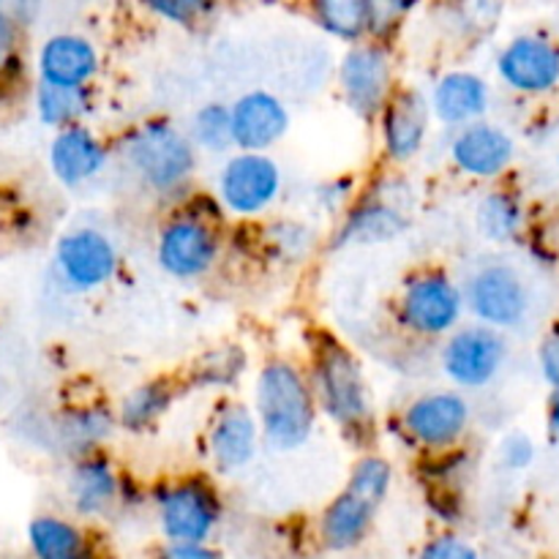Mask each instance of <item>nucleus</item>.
Here are the masks:
<instances>
[{
    "label": "nucleus",
    "mask_w": 559,
    "mask_h": 559,
    "mask_svg": "<svg viewBox=\"0 0 559 559\" xmlns=\"http://www.w3.org/2000/svg\"><path fill=\"white\" fill-rule=\"evenodd\" d=\"M304 369L320 418L358 451L374 448L380 440V413L364 358L331 328H311L306 333Z\"/></svg>",
    "instance_id": "nucleus-1"
},
{
    "label": "nucleus",
    "mask_w": 559,
    "mask_h": 559,
    "mask_svg": "<svg viewBox=\"0 0 559 559\" xmlns=\"http://www.w3.org/2000/svg\"><path fill=\"white\" fill-rule=\"evenodd\" d=\"M251 409L257 415L262 448L278 456L304 451L320 429V409L304 364L271 355L251 377Z\"/></svg>",
    "instance_id": "nucleus-2"
},
{
    "label": "nucleus",
    "mask_w": 559,
    "mask_h": 559,
    "mask_svg": "<svg viewBox=\"0 0 559 559\" xmlns=\"http://www.w3.org/2000/svg\"><path fill=\"white\" fill-rule=\"evenodd\" d=\"M115 158L142 191L167 202L183 200L200 169V153L189 134L167 115L129 126L115 142Z\"/></svg>",
    "instance_id": "nucleus-3"
},
{
    "label": "nucleus",
    "mask_w": 559,
    "mask_h": 559,
    "mask_svg": "<svg viewBox=\"0 0 559 559\" xmlns=\"http://www.w3.org/2000/svg\"><path fill=\"white\" fill-rule=\"evenodd\" d=\"M467 320L462 282L440 265L404 273L393 298V325L418 344H440Z\"/></svg>",
    "instance_id": "nucleus-4"
},
{
    "label": "nucleus",
    "mask_w": 559,
    "mask_h": 559,
    "mask_svg": "<svg viewBox=\"0 0 559 559\" xmlns=\"http://www.w3.org/2000/svg\"><path fill=\"white\" fill-rule=\"evenodd\" d=\"M224 222L197 213L189 205L175 211L158 224L153 257L158 271L178 284H197L213 276L224 260Z\"/></svg>",
    "instance_id": "nucleus-5"
},
{
    "label": "nucleus",
    "mask_w": 559,
    "mask_h": 559,
    "mask_svg": "<svg viewBox=\"0 0 559 559\" xmlns=\"http://www.w3.org/2000/svg\"><path fill=\"white\" fill-rule=\"evenodd\" d=\"M473 402L456 388H431L409 399L385 424V431L418 456L453 451L473 431Z\"/></svg>",
    "instance_id": "nucleus-6"
},
{
    "label": "nucleus",
    "mask_w": 559,
    "mask_h": 559,
    "mask_svg": "<svg viewBox=\"0 0 559 559\" xmlns=\"http://www.w3.org/2000/svg\"><path fill=\"white\" fill-rule=\"evenodd\" d=\"M213 197L227 218H235L238 224H257L282 202V162L273 153H227L213 178Z\"/></svg>",
    "instance_id": "nucleus-7"
},
{
    "label": "nucleus",
    "mask_w": 559,
    "mask_h": 559,
    "mask_svg": "<svg viewBox=\"0 0 559 559\" xmlns=\"http://www.w3.org/2000/svg\"><path fill=\"white\" fill-rule=\"evenodd\" d=\"M338 98L360 120L374 126L377 115L385 107L402 82H399L396 44L364 38L344 47L333 69Z\"/></svg>",
    "instance_id": "nucleus-8"
},
{
    "label": "nucleus",
    "mask_w": 559,
    "mask_h": 559,
    "mask_svg": "<svg viewBox=\"0 0 559 559\" xmlns=\"http://www.w3.org/2000/svg\"><path fill=\"white\" fill-rule=\"evenodd\" d=\"M413 227L409 197H399L391 175L366 186L355 194L347 211L336 218V229L328 238V251L377 249L402 240Z\"/></svg>",
    "instance_id": "nucleus-9"
},
{
    "label": "nucleus",
    "mask_w": 559,
    "mask_h": 559,
    "mask_svg": "<svg viewBox=\"0 0 559 559\" xmlns=\"http://www.w3.org/2000/svg\"><path fill=\"white\" fill-rule=\"evenodd\" d=\"M158 527L167 540L202 544L211 540L224 516L222 491L205 473L167 478L153 489Z\"/></svg>",
    "instance_id": "nucleus-10"
},
{
    "label": "nucleus",
    "mask_w": 559,
    "mask_h": 559,
    "mask_svg": "<svg viewBox=\"0 0 559 559\" xmlns=\"http://www.w3.org/2000/svg\"><path fill=\"white\" fill-rule=\"evenodd\" d=\"M118 243L96 224H74L52 243V276L69 295H93L120 276Z\"/></svg>",
    "instance_id": "nucleus-11"
},
{
    "label": "nucleus",
    "mask_w": 559,
    "mask_h": 559,
    "mask_svg": "<svg viewBox=\"0 0 559 559\" xmlns=\"http://www.w3.org/2000/svg\"><path fill=\"white\" fill-rule=\"evenodd\" d=\"M508 360V342L502 331L480 322H462L440 342L437 366L451 388L475 393L489 388L500 377Z\"/></svg>",
    "instance_id": "nucleus-12"
},
{
    "label": "nucleus",
    "mask_w": 559,
    "mask_h": 559,
    "mask_svg": "<svg viewBox=\"0 0 559 559\" xmlns=\"http://www.w3.org/2000/svg\"><path fill=\"white\" fill-rule=\"evenodd\" d=\"M200 442L211 469L222 478H233L249 469L262 448L260 424L251 404L238 396H218Z\"/></svg>",
    "instance_id": "nucleus-13"
},
{
    "label": "nucleus",
    "mask_w": 559,
    "mask_h": 559,
    "mask_svg": "<svg viewBox=\"0 0 559 559\" xmlns=\"http://www.w3.org/2000/svg\"><path fill=\"white\" fill-rule=\"evenodd\" d=\"M380 158L385 167L402 169L418 162L435 134L429 96L418 85H399L374 120Z\"/></svg>",
    "instance_id": "nucleus-14"
},
{
    "label": "nucleus",
    "mask_w": 559,
    "mask_h": 559,
    "mask_svg": "<svg viewBox=\"0 0 559 559\" xmlns=\"http://www.w3.org/2000/svg\"><path fill=\"white\" fill-rule=\"evenodd\" d=\"M467 317L495 331H511L524 322L530 311V289L522 273L508 262H489L475 267L462 282Z\"/></svg>",
    "instance_id": "nucleus-15"
},
{
    "label": "nucleus",
    "mask_w": 559,
    "mask_h": 559,
    "mask_svg": "<svg viewBox=\"0 0 559 559\" xmlns=\"http://www.w3.org/2000/svg\"><path fill=\"white\" fill-rule=\"evenodd\" d=\"M445 153L456 175L478 183H495L506 178L516 162V140L500 123L484 118L448 131Z\"/></svg>",
    "instance_id": "nucleus-16"
},
{
    "label": "nucleus",
    "mask_w": 559,
    "mask_h": 559,
    "mask_svg": "<svg viewBox=\"0 0 559 559\" xmlns=\"http://www.w3.org/2000/svg\"><path fill=\"white\" fill-rule=\"evenodd\" d=\"M115 162V145L93 126L76 123L52 131L47 167L55 183L66 191H82L98 183Z\"/></svg>",
    "instance_id": "nucleus-17"
},
{
    "label": "nucleus",
    "mask_w": 559,
    "mask_h": 559,
    "mask_svg": "<svg viewBox=\"0 0 559 559\" xmlns=\"http://www.w3.org/2000/svg\"><path fill=\"white\" fill-rule=\"evenodd\" d=\"M235 151L273 153L293 129V109L271 87H249L229 102Z\"/></svg>",
    "instance_id": "nucleus-18"
},
{
    "label": "nucleus",
    "mask_w": 559,
    "mask_h": 559,
    "mask_svg": "<svg viewBox=\"0 0 559 559\" xmlns=\"http://www.w3.org/2000/svg\"><path fill=\"white\" fill-rule=\"evenodd\" d=\"M495 74L519 96H546L559 85V47L540 33H519L497 52Z\"/></svg>",
    "instance_id": "nucleus-19"
},
{
    "label": "nucleus",
    "mask_w": 559,
    "mask_h": 559,
    "mask_svg": "<svg viewBox=\"0 0 559 559\" xmlns=\"http://www.w3.org/2000/svg\"><path fill=\"white\" fill-rule=\"evenodd\" d=\"M104 69V55L98 44L82 31H55L38 41L33 55L36 82L63 87L96 85Z\"/></svg>",
    "instance_id": "nucleus-20"
},
{
    "label": "nucleus",
    "mask_w": 559,
    "mask_h": 559,
    "mask_svg": "<svg viewBox=\"0 0 559 559\" xmlns=\"http://www.w3.org/2000/svg\"><path fill=\"white\" fill-rule=\"evenodd\" d=\"M426 96H429L435 126L445 131L484 120L491 109L489 80L469 69H448L437 74Z\"/></svg>",
    "instance_id": "nucleus-21"
},
{
    "label": "nucleus",
    "mask_w": 559,
    "mask_h": 559,
    "mask_svg": "<svg viewBox=\"0 0 559 559\" xmlns=\"http://www.w3.org/2000/svg\"><path fill=\"white\" fill-rule=\"evenodd\" d=\"M123 475L107 448L71 459L69 500L76 516L102 519L123 500Z\"/></svg>",
    "instance_id": "nucleus-22"
},
{
    "label": "nucleus",
    "mask_w": 559,
    "mask_h": 559,
    "mask_svg": "<svg viewBox=\"0 0 559 559\" xmlns=\"http://www.w3.org/2000/svg\"><path fill=\"white\" fill-rule=\"evenodd\" d=\"M115 435H118L115 407H109L107 402H98V399L66 404L52 420L55 445L69 459L102 451L112 442Z\"/></svg>",
    "instance_id": "nucleus-23"
},
{
    "label": "nucleus",
    "mask_w": 559,
    "mask_h": 559,
    "mask_svg": "<svg viewBox=\"0 0 559 559\" xmlns=\"http://www.w3.org/2000/svg\"><path fill=\"white\" fill-rule=\"evenodd\" d=\"M251 374V353L238 342H222L197 355L183 374L178 377L180 388L191 393H213V396H233Z\"/></svg>",
    "instance_id": "nucleus-24"
},
{
    "label": "nucleus",
    "mask_w": 559,
    "mask_h": 559,
    "mask_svg": "<svg viewBox=\"0 0 559 559\" xmlns=\"http://www.w3.org/2000/svg\"><path fill=\"white\" fill-rule=\"evenodd\" d=\"M178 377H147L136 382L120 396L115 404V418H118V431L129 437H145L162 426V420L173 413L175 402L180 396Z\"/></svg>",
    "instance_id": "nucleus-25"
},
{
    "label": "nucleus",
    "mask_w": 559,
    "mask_h": 559,
    "mask_svg": "<svg viewBox=\"0 0 559 559\" xmlns=\"http://www.w3.org/2000/svg\"><path fill=\"white\" fill-rule=\"evenodd\" d=\"M508 0H431L429 20L453 44H484L500 27Z\"/></svg>",
    "instance_id": "nucleus-26"
},
{
    "label": "nucleus",
    "mask_w": 559,
    "mask_h": 559,
    "mask_svg": "<svg viewBox=\"0 0 559 559\" xmlns=\"http://www.w3.org/2000/svg\"><path fill=\"white\" fill-rule=\"evenodd\" d=\"M374 519L377 508L355 497L353 491L342 489L322 508L320 519H317V535L328 551H353L369 538Z\"/></svg>",
    "instance_id": "nucleus-27"
},
{
    "label": "nucleus",
    "mask_w": 559,
    "mask_h": 559,
    "mask_svg": "<svg viewBox=\"0 0 559 559\" xmlns=\"http://www.w3.org/2000/svg\"><path fill=\"white\" fill-rule=\"evenodd\" d=\"M27 544L36 559H102L85 527L55 513H41L27 524Z\"/></svg>",
    "instance_id": "nucleus-28"
},
{
    "label": "nucleus",
    "mask_w": 559,
    "mask_h": 559,
    "mask_svg": "<svg viewBox=\"0 0 559 559\" xmlns=\"http://www.w3.org/2000/svg\"><path fill=\"white\" fill-rule=\"evenodd\" d=\"M260 246L262 254L278 267H298L320 251L322 238L304 218L278 216L260 227Z\"/></svg>",
    "instance_id": "nucleus-29"
},
{
    "label": "nucleus",
    "mask_w": 559,
    "mask_h": 559,
    "mask_svg": "<svg viewBox=\"0 0 559 559\" xmlns=\"http://www.w3.org/2000/svg\"><path fill=\"white\" fill-rule=\"evenodd\" d=\"M96 109V85L91 87H63L36 82L33 85V112L38 123L49 131L66 129V126L87 123Z\"/></svg>",
    "instance_id": "nucleus-30"
},
{
    "label": "nucleus",
    "mask_w": 559,
    "mask_h": 559,
    "mask_svg": "<svg viewBox=\"0 0 559 559\" xmlns=\"http://www.w3.org/2000/svg\"><path fill=\"white\" fill-rule=\"evenodd\" d=\"M371 0H306V16L331 41L347 44L369 38Z\"/></svg>",
    "instance_id": "nucleus-31"
},
{
    "label": "nucleus",
    "mask_w": 559,
    "mask_h": 559,
    "mask_svg": "<svg viewBox=\"0 0 559 559\" xmlns=\"http://www.w3.org/2000/svg\"><path fill=\"white\" fill-rule=\"evenodd\" d=\"M524 227V205L513 191L489 189L475 205V229L489 243H511Z\"/></svg>",
    "instance_id": "nucleus-32"
},
{
    "label": "nucleus",
    "mask_w": 559,
    "mask_h": 559,
    "mask_svg": "<svg viewBox=\"0 0 559 559\" xmlns=\"http://www.w3.org/2000/svg\"><path fill=\"white\" fill-rule=\"evenodd\" d=\"M183 129L200 156L224 158L227 153L235 151L233 123H229V102H222V98L202 102L189 115V123Z\"/></svg>",
    "instance_id": "nucleus-33"
},
{
    "label": "nucleus",
    "mask_w": 559,
    "mask_h": 559,
    "mask_svg": "<svg viewBox=\"0 0 559 559\" xmlns=\"http://www.w3.org/2000/svg\"><path fill=\"white\" fill-rule=\"evenodd\" d=\"M393 480H396V467H393L391 459L369 448V451H360V456L353 462L344 489L353 491L355 497H360V500H366L371 508L380 511L388 497H391Z\"/></svg>",
    "instance_id": "nucleus-34"
},
{
    "label": "nucleus",
    "mask_w": 559,
    "mask_h": 559,
    "mask_svg": "<svg viewBox=\"0 0 559 559\" xmlns=\"http://www.w3.org/2000/svg\"><path fill=\"white\" fill-rule=\"evenodd\" d=\"M227 0H136L142 11L153 20L178 31H200L222 14Z\"/></svg>",
    "instance_id": "nucleus-35"
},
{
    "label": "nucleus",
    "mask_w": 559,
    "mask_h": 559,
    "mask_svg": "<svg viewBox=\"0 0 559 559\" xmlns=\"http://www.w3.org/2000/svg\"><path fill=\"white\" fill-rule=\"evenodd\" d=\"M420 5H424V0H371L369 38L396 44Z\"/></svg>",
    "instance_id": "nucleus-36"
},
{
    "label": "nucleus",
    "mask_w": 559,
    "mask_h": 559,
    "mask_svg": "<svg viewBox=\"0 0 559 559\" xmlns=\"http://www.w3.org/2000/svg\"><path fill=\"white\" fill-rule=\"evenodd\" d=\"M358 191V180L353 175H336V178H328L317 186L314 205L325 211L331 218H338L347 211V205L355 200Z\"/></svg>",
    "instance_id": "nucleus-37"
},
{
    "label": "nucleus",
    "mask_w": 559,
    "mask_h": 559,
    "mask_svg": "<svg viewBox=\"0 0 559 559\" xmlns=\"http://www.w3.org/2000/svg\"><path fill=\"white\" fill-rule=\"evenodd\" d=\"M22 44H25V33L16 31L11 22L0 20V85L3 82H14L16 74L22 71Z\"/></svg>",
    "instance_id": "nucleus-38"
},
{
    "label": "nucleus",
    "mask_w": 559,
    "mask_h": 559,
    "mask_svg": "<svg viewBox=\"0 0 559 559\" xmlns=\"http://www.w3.org/2000/svg\"><path fill=\"white\" fill-rule=\"evenodd\" d=\"M418 559H478V551L462 535L440 533L426 540Z\"/></svg>",
    "instance_id": "nucleus-39"
},
{
    "label": "nucleus",
    "mask_w": 559,
    "mask_h": 559,
    "mask_svg": "<svg viewBox=\"0 0 559 559\" xmlns=\"http://www.w3.org/2000/svg\"><path fill=\"white\" fill-rule=\"evenodd\" d=\"M426 502H429V511L440 522L456 524L462 519L464 497L462 489H456V486H426Z\"/></svg>",
    "instance_id": "nucleus-40"
},
{
    "label": "nucleus",
    "mask_w": 559,
    "mask_h": 559,
    "mask_svg": "<svg viewBox=\"0 0 559 559\" xmlns=\"http://www.w3.org/2000/svg\"><path fill=\"white\" fill-rule=\"evenodd\" d=\"M44 11H47V0H0V20L11 22L25 36L41 22Z\"/></svg>",
    "instance_id": "nucleus-41"
},
{
    "label": "nucleus",
    "mask_w": 559,
    "mask_h": 559,
    "mask_svg": "<svg viewBox=\"0 0 559 559\" xmlns=\"http://www.w3.org/2000/svg\"><path fill=\"white\" fill-rule=\"evenodd\" d=\"M535 462V442L524 431H511L500 442V464L511 473H522Z\"/></svg>",
    "instance_id": "nucleus-42"
},
{
    "label": "nucleus",
    "mask_w": 559,
    "mask_h": 559,
    "mask_svg": "<svg viewBox=\"0 0 559 559\" xmlns=\"http://www.w3.org/2000/svg\"><path fill=\"white\" fill-rule=\"evenodd\" d=\"M538 369L551 393H559V325L549 328L538 344Z\"/></svg>",
    "instance_id": "nucleus-43"
},
{
    "label": "nucleus",
    "mask_w": 559,
    "mask_h": 559,
    "mask_svg": "<svg viewBox=\"0 0 559 559\" xmlns=\"http://www.w3.org/2000/svg\"><path fill=\"white\" fill-rule=\"evenodd\" d=\"M156 559H224L216 546L207 540L202 544H180V540H167L162 549L156 551Z\"/></svg>",
    "instance_id": "nucleus-44"
},
{
    "label": "nucleus",
    "mask_w": 559,
    "mask_h": 559,
    "mask_svg": "<svg viewBox=\"0 0 559 559\" xmlns=\"http://www.w3.org/2000/svg\"><path fill=\"white\" fill-rule=\"evenodd\" d=\"M546 437L551 445L559 448V393H551L546 404Z\"/></svg>",
    "instance_id": "nucleus-45"
},
{
    "label": "nucleus",
    "mask_w": 559,
    "mask_h": 559,
    "mask_svg": "<svg viewBox=\"0 0 559 559\" xmlns=\"http://www.w3.org/2000/svg\"><path fill=\"white\" fill-rule=\"evenodd\" d=\"M5 216H9V202H5V197H3V191H0V227H3V222H5Z\"/></svg>",
    "instance_id": "nucleus-46"
},
{
    "label": "nucleus",
    "mask_w": 559,
    "mask_h": 559,
    "mask_svg": "<svg viewBox=\"0 0 559 559\" xmlns=\"http://www.w3.org/2000/svg\"><path fill=\"white\" fill-rule=\"evenodd\" d=\"M254 3H262V5H271V3H276V0H254Z\"/></svg>",
    "instance_id": "nucleus-47"
},
{
    "label": "nucleus",
    "mask_w": 559,
    "mask_h": 559,
    "mask_svg": "<svg viewBox=\"0 0 559 559\" xmlns=\"http://www.w3.org/2000/svg\"><path fill=\"white\" fill-rule=\"evenodd\" d=\"M557 164H559V156H557Z\"/></svg>",
    "instance_id": "nucleus-48"
}]
</instances>
